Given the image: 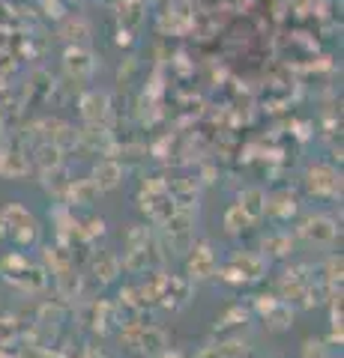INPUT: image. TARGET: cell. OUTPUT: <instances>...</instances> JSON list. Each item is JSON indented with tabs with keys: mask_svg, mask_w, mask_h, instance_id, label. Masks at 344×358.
<instances>
[{
	"mask_svg": "<svg viewBox=\"0 0 344 358\" xmlns=\"http://www.w3.org/2000/svg\"><path fill=\"white\" fill-rule=\"evenodd\" d=\"M165 230H168V239H171L177 254L188 251V245H192V212H188V209H177L174 215L165 221Z\"/></svg>",
	"mask_w": 344,
	"mask_h": 358,
	"instance_id": "1",
	"label": "cell"
},
{
	"mask_svg": "<svg viewBox=\"0 0 344 358\" xmlns=\"http://www.w3.org/2000/svg\"><path fill=\"white\" fill-rule=\"evenodd\" d=\"M225 272H228V278H246V281H254V278L263 275V260L258 254H240L231 260V266Z\"/></svg>",
	"mask_w": 344,
	"mask_h": 358,
	"instance_id": "2",
	"label": "cell"
},
{
	"mask_svg": "<svg viewBox=\"0 0 344 358\" xmlns=\"http://www.w3.org/2000/svg\"><path fill=\"white\" fill-rule=\"evenodd\" d=\"M303 236L312 239V242H332L336 239V227H332V221L317 215V218H308L303 224Z\"/></svg>",
	"mask_w": 344,
	"mask_h": 358,
	"instance_id": "3",
	"label": "cell"
},
{
	"mask_svg": "<svg viewBox=\"0 0 344 358\" xmlns=\"http://www.w3.org/2000/svg\"><path fill=\"white\" fill-rule=\"evenodd\" d=\"M188 272H192V278H209V275L216 272V260H213V251H209V245L195 248L192 263H188Z\"/></svg>",
	"mask_w": 344,
	"mask_h": 358,
	"instance_id": "4",
	"label": "cell"
},
{
	"mask_svg": "<svg viewBox=\"0 0 344 358\" xmlns=\"http://www.w3.org/2000/svg\"><path fill=\"white\" fill-rule=\"evenodd\" d=\"M240 209L246 212V218L249 221H258L263 212H266V203H263V194L258 192V188H252V192H246L242 194V203H240Z\"/></svg>",
	"mask_w": 344,
	"mask_h": 358,
	"instance_id": "5",
	"label": "cell"
},
{
	"mask_svg": "<svg viewBox=\"0 0 344 358\" xmlns=\"http://www.w3.org/2000/svg\"><path fill=\"white\" fill-rule=\"evenodd\" d=\"M138 343H141V350H144V352L159 355V352L165 350V334L156 331V329H147V331H141V334H138Z\"/></svg>",
	"mask_w": 344,
	"mask_h": 358,
	"instance_id": "6",
	"label": "cell"
},
{
	"mask_svg": "<svg viewBox=\"0 0 344 358\" xmlns=\"http://www.w3.org/2000/svg\"><path fill=\"white\" fill-rule=\"evenodd\" d=\"M246 224H249V218H246V212L240 209V203L228 209V215H225V227H228V233H240L242 227H246Z\"/></svg>",
	"mask_w": 344,
	"mask_h": 358,
	"instance_id": "7",
	"label": "cell"
},
{
	"mask_svg": "<svg viewBox=\"0 0 344 358\" xmlns=\"http://www.w3.org/2000/svg\"><path fill=\"white\" fill-rule=\"evenodd\" d=\"M117 176H120V171L114 164H105L102 171H96V188H114L117 185Z\"/></svg>",
	"mask_w": 344,
	"mask_h": 358,
	"instance_id": "8",
	"label": "cell"
},
{
	"mask_svg": "<svg viewBox=\"0 0 344 358\" xmlns=\"http://www.w3.org/2000/svg\"><path fill=\"white\" fill-rule=\"evenodd\" d=\"M96 272L99 275H102V281H108V278H114L117 275V260H114V257H102V260H99V257H96Z\"/></svg>",
	"mask_w": 344,
	"mask_h": 358,
	"instance_id": "9",
	"label": "cell"
},
{
	"mask_svg": "<svg viewBox=\"0 0 344 358\" xmlns=\"http://www.w3.org/2000/svg\"><path fill=\"white\" fill-rule=\"evenodd\" d=\"M263 251H270V254H287V251H291V239H287V236H273V239L263 242Z\"/></svg>",
	"mask_w": 344,
	"mask_h": 358,
	"instance_id": "10",
	"label": "cell"
},
{
	"mask_svg": "<svg viewBox=\"0 0 344 358\" xmlns=\"http://www.w3.org/2000/svg\"><path fill=\"white\" fill-rule=\"evenodd\" d=\"M60 289H63V296H75V293H78V278H75L72 272H63L60 275Z\"/></svg>",
	"mask_w": 344,
	"mask_h": 358,
	"instance_id": "11",
	"label": "cell"
},
{
	"mask_svg": "<svg viewBox=\"0 0 344 358\" xmlns=\"http://www.w3.org/2000/svg\"><path fill=\"white\" fill-rule=\"evenodd\" d=\"M87 358H102V355H96V352H90V355H87Z\"/></svg>",
	"mask_w": 344,
	"mask_h": 358,
	"instance_id": "12",
	"label": "cell"
}]
</instances>
